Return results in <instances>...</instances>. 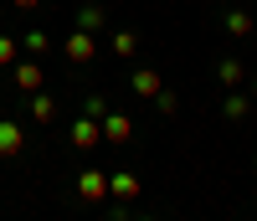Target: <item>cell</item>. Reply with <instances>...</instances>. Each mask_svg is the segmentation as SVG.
<instances>
[{
    "label": "cell",
    "instance_id": "6da1fadb",
    "mask_svg": "<svg viewBox=\"0 0 257 221\" xmlns=\"http://www.w3.org/2000/svg\"><path fill=\"white\" fill-rule=\"evenodd\" d=\"M62 52H67L72 67H88V62L98 57V41H93V31H77V26H72V36L62 41Z\"/></svg>",
    "mask_w": 257,
    "mask_h": 221
},
{
    "label": "cell",
    "instance_id": "7a4b0ae2",
    "mask_svg": "<svg viewBox=\"0 0 257 221\" xmlns=\"http://www.w3.org/2000/svg\"><path fill=\"white\" fill-rule=\"evenodd\" d=\"M67 139H72V149H82V154L98 149V144H103V119H88V114H82V119L67 129Z\"/></svg>",
    "mask_w": 257,
    "mask_h": 221
},
{
    "label": "cell",
    "instance_id": "3957f363",
    "mask_svg": "<svg viewBox=\"0 0 257 221\" xmlns=\"http://www.w3.org/2000/svg\"><path fill=\"white\" fill-rule=\"evenodd\" d=\"M11 87H21V93H41V87H47V72H41V62H16L11 67Z\"/></svg>",
    "mask_w": 257,
    "mask_h": 221
},
{
    "label": "cell",
    "instance_id": "277c9868",
    "mask_svg": "<svg viewBox=\"0 0 257 221\" xmlns=\"http://www.w3.org/2000/svg\"><path fill=\"white\" fill-rule=\"evenodd\" d=\"M139 190H144V185H139L134 170H113V175H108V195H113V201L128 206V201H139Z\"/></svg>",
    "mask_w": 257,
    "mask_h": 221
},
{
    "label": "cell",
    "instance_id": "5b68a950",
    "mask_svg": "<svg viewBox=\"0 0 257 221\" xmlns=\"http://www.w3.org/2000/svg\"><path fill=\"white\" fill-rule=\"evenodd\" d=\"M77 195H82V201H108V175H103V170H82L77 175Z\"/></svg>",
    "mask_w": 257,
    "mask_h": 221
},
{
    "label": "cell",
    "instance_id": "8992f818",
    "mask_svg": "<svg viewBox=\"0 0 257 221\" xmlns=\"http://www.w3.org/2000/svg\"><path fill=\"white\" fill-rule=\"evenodd\" d=\"M21 149H26V129L16 119H0V160H16Z\"/></svg>",
    "mask_w": 257,
    "mask_h": 221
},
{
    "label": "cell",
    "instance_id": "52a82bcc",
    "mask_svg": "<svg viewBox=\"0 0 257 221\" xmlns=\"http://www.w3.org/2000/svg\"><path fill=\"white\" fill-rule=\"evenodd\" d=\"M103 139H108V144H128V139H134V119L108 108V119H103Z\"/></svg>",
    "mask_w": 257,
    "mask_h": 221
},
{
    "label": "cell",
    "instance_id": "ba28073f",
    "mask_svg": "<svg viewBox=\"0 0 257 221\" xmlns=\"http://www.w3.org/2000/svg\"><path fill=\"white\" fill-rule=\"evenodd\" d=\"M221 26H226L231 36H237V41H242V36H252V31H257V21H252V11H242V6H231V11L221 16Z\"/></svg>",
    "mask_w": 257,
    "mask_h": 221
},
{
    "label": "cell",
    "instance_id": "9c48e42d",
    "mask_svg": "<svg viewBox=\"0 0 257 221\" xmlns=\"http://www.w3.org/2000/svg\"><path fill=\"white\" fill-rule=\"evenodd\" d=\"M165 93V82L155 67H134V98H160Z\"/></svg>",
    "mask_w": 257,
    "mask_h": 221
},
{
    "label": "cell",
    "instance_id": "30bf717a",
    "mask_svg": "<svg viewBox=\"0 0 257 221\" xmlns=\"http://www.w3.org/2000/svg\"><path fill=\"white\" fill-rule=\"evenodd\" d=\"M221 114H226L231 124H237V119H247V114H252V93H242V87H231V93H226V103H221Z\"/></svg>",
    "mask_w": 257,
    "mask_h": 221
},
{
    "label": "cell",
    "instance_id": "8fae6325",
    "mask_svg": "<svg viewBox=\"0 0 257 221\" xmlns=\"http://www.w3.org/2000/svg\"><path fill=\"white\" fill-rule=\"evenodd\" d=\"M242 77H247V72H242L237 57H221V62H216V82L226 87V93H231V87H242Z\"/></svg>",
    "mask_w": 257,
    "mask_h": 221
},
{
    "label": "cell",
    "instance_id": "7c38bea8",
    "mask_svg": "<svg viewBox=\"0 0 257 221\" xmlns=\"http://www.w3.org/2000/svg\"><path fill=\"white\" fill-rule=\"evenodd\" d=\"M103 26H108V11L103 6H82L77 11V31H103Z\"/></svg>",
    "mask_w": 257,
    "mask_h": 221
},
{
    "label": "cell",
    "instance_id": "4fadbf2b",
    "mask_svg": "<svg viewBox=\"0 0 257 221\" xmlns=\"http://www.w3.org/2000/svg\"><path fill=\"white\" fill-rule=\"evenodd\" d=\"M31 119L36 124H52L57 119V98L52 93H31Z\"/></svg>",
    "mask_w": 257,
    "mask_h": 221
},
{
    "label": "cell",
    "instance_id": "5bb4252c",
    "mask_svg": "<svg viewBox=\"0 0 257 221\" xmlns=\"http://www.w3.org/2000/svg\"><path fill=\"white\" fill-rule=\"evenodd\" d=\"M134 52H139V36L128 31V26H118L113 31V57H134Z\"/></svg>",
    "mask_w": 257,
    "mask_h": 221
},
{
    "label": "cell",
    "instance_id": "9a60e30c",
    "mask_svg": "<svg viewBox=\"0 0 257 221\" xmlns=\"http://www.w3.org/2000/svg\"><path fill=\"white\" fill-rule=\"evenodd\" d=\"M21 47H26L31 57H41V52L52 47V36H47V31H26V36H21Z\"/></svg>",
    "mask_w": 257,
    "mask_h": 221
},
{
    "label": "cell",
    "instance_id": "2e32d148",
    "mask_svg": "<svg viewBox=\"0 0 257 221\" xmlns=\"http://www.w3.org/2000/svg\"><path fill=\"white\" fill-rule=\"evenodd\" d=\"M82 114H88V119H108V98H103V93H88V98H82Z\"/></svg>",
    "mask_w": 257,
    "mask_h": 221
},
{
    "label": "cell",
    "instance_id": "e0dca14e",
    "mask_svg": "<svg viewBox=\"0 0 257 221\" xmlns=\"http://www.w3.org/2000/svg\"><path fill=\"white\" fill-rule=\"evenodd\" d=\"M16 57H21V41L0 36V67H16Z\"/></svg>",
    "mask_w": 257,
    "mask_h": 221
},
{
    "label": "cell",
    "instance_id": "ac0fdd59",
    "mask_svg": "<svg viewBox=\"0 0 257 221\" xmlns=\"http://www.w3.org/2000/svg\"><path fill=\"white\" fill-rule=\"evenodd\" d=\"M155 103H160V114H165V119H175V108H180V98H175V93H160Z\"/></svg>",
    "mask_w": 257,
    "mask_h": 221
},
{
    "label": "cell",
    "instance_id": "d6986e66",
    "mask_svg": "<svg viewBox=\"0 0 257 221\" xmlns=\"http://www.w3.org/2000/svg\"><path fill=\"white\" fill-rule=\"evenodd\" d=\"M11 6H16V11H36L41 0H11Z\"/></svg>",
    "mask_w": 257,
    "mask_h": 221
},
{
    "label": "cell",
    "instance_id": "ffe728a7",
    "mask_svg": "<svg viewBox=\"0 0 257 221\" xmlns=\"http://www.w3.org/2000/svg\"><path fill=\"white\" fill-rule=\"evenodd\" d=\"M113 221H128V211H113Z\"/></svg>",
    "mask_w": 257,
    "mask_h": 221
},
{
    "label": "cell",
    "instance_id": "44dd1931",
    "mask_svg": "<svg viewBox=\"0 0 257 221\" xmlns=\"http://www.w3.org/2000/svg\"><path fill=\"white\" fill-rule=\"evenodd\" d=\"M128 221H155V216H128Z\"/></svg>",
    "mask_w": 257,
    "mask_h": 221
},
{
    "label": "cell",
    "instance_id": "7402d4cb",
    "mask_svg": "<svg viewBox=\"0 0 257 221\" xmlns=\"http://www.w3.org/2000/svg\"><path fill=\"white\" fill-rule=\"evenodd\" d=\"M252 98H257V77H252Z\"/></svg>",
    "mask_w": 257,
    "mask_h": 221
},
{
    "label": "cell",
    "instance_id": "603a6c76",
    "mask_svg": "<svg viewBox=\"0 0 257 221\" xmlns=\"http://www.w3.org/2000/svg\"><path fill=\"white\" fill-rule=\"evenodd\" d=\"M0 82H6V67H0Z\"/></svg>",
    "mask_w": 257,
    "mask_h": 221
}]
</instances>
